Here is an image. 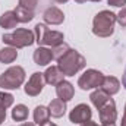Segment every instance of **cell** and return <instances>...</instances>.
Returning <instances> with one entry per match:
<instances>
[{"mask_svg":"<svg viewBox=\"0 0 126 126\" xmlns=\"http://www.w3.org/2000/svg\"><path fill=\"white\" fill-rule=\"evenodd\" d=\"M35 43L41 46H50L56 47L63 43V32L60 31H51L47 28L46 24H37L35 25Z\"/></svg>","mask_w":126,"mask_h":126,"instance_id":"cell-4","label":"cell"},{"mask_svg":"<svg viewBox=\"0 0 126 126\" xmlns=\"http://www.w3.org/2000/svg\"><path fill=\"white\" fill-rule=\"evenodd\" d=\"M85 66H87L85 57L73 48H69L57 60V67L60 69V72L64 76H75Z\"/></svg>","mask_w":126,"mask_h":126,"instance_id":"cell-1","label":"cell"},{"mask_svg":"<svg viewBox=\"0 0 126 126\" xmlns=\"http://www.w3.org/2000/svg\"><path fill=\"white\" fill-rule=\"evenodd\" d=\"M16 24H18V19H16V15H15L13 10H7L0 16V27L4 28V30L15 28Z\"/></svg>","mask_w":126,"mask_h":126,"instance_id":"cell-17","label":"cell"},{"mask_svg":"<svg viewBox=\"0 0 126 126\" xmlns=\"http://www.w3.org/2000/svg\"><path fill=\"white\" fill-rule=\"evenodd\" d=\"M110 6H114V7H123L126 4V0H107Z\"/></svg>","mask_w":126,"mask_h":126,"instance_id":"cell-26","label":"cell"},{"mask_svg":"<svg viewBox=\"0 0 126 126\" xmlns=\"http://www.w3.org/2000/svg\"><path fill=\"white\" fill-rule=\"evenodd\" d=\"M21 126H35L34 123H31V122H25V123H22Z\"/></svg>","mask_w":126,"mask_h":126,"instance_id":"cell-32","label":"cell"},{"mask_svg":"<svg viewBox=\"0 0 126 126\" xmlns=\"http://www.w3.org/2000/svg\"><path fill=\"white\" fill-rule=\"evenodd\" d=\"M120 126H126V106H125V114H123V117H122Z\"/></svg>","mask_w":126,"mask_h":126,"instance_id":"cell-29","label":"cell"},{"mask_svg":"<svg viewBox=\"0 0 126 126\" xmlns=\"http://www.w3.org/2000/svg\"><path fill=\"white\" fill-rule=\"evenodd\" d=\"M75 1H76V3H85L87 0H75Z\"/></svg>","mask_w":126,"mask_h":126,"instance_id":"cell-34","label":"cell"},{"mask_svg":"<svg viewBox=\"0 0 126 126\" xmlns=\"http://www.w3.org/2000/svg\"><path fill=\"white\" fill-rule=\"evenodd\" d=\"M25 81V70L21 66H10L0 75V87L3 90H18Z\"/></svg>","mask_w":126,"mask_h":126,"instance_id":"cell-5","label":"cell"},{"mask_svg":"<svg viewBox=\"0 0 126 126\" xmlns=\"http://www.w3.org/2000/svg\"><path fill=\"white\" fill-rule=\"evenodd\" d=\"M1 41L15 48L30 47L35 43V32L31 30H25V28H18L12 34H3Z\"/></svg>","mask_w":126,"mask_h":126,"instance_id":"cell-3","label":"cell"},{"mask_svg":"<svg viewBox=\"0 0 126 126\" xmlns=\"http://www.w3.org/2000/svg\"><path fill=\"white\" fill-rule=\"evenodd\" d=\"M12 119L16 122H25L28 119V107L25 104H16L12 110Z\"/></svg>","mask_w":126,"mask_h":126,"instance_id":"cell-20","label":"cell"},{"mask_svg":"<svg viewBox=\"0 0 126 126\" xmlns=\"http://www.w3.org/2000/svg\"><path fill=\"white\" fill-rule=\"evenodd\" d=\"M16 57H18V51L15 47H4L0 50V62L1 63H6V64L13 63L16 60Z\"/></svg>","mask_w":126,"mask_h":126,"instance_id":"cell-19","label":"cell"},{"mask_svg":"<svg viewBox=\"0 0 126 126\" xmlns=\"http://www.w3.org/2000/svg\"><path fill=\"white\" fill-rule=\"evenodd\" d=\"M4 119H6V109L0 106V125L4 122Z\"/></svg>","mask_w":126,"mask_h":126,"instance_id":"cell-27","label":"cell"},{"mask_svg":"<svg viewBox=\"0 0 126 126\" xmlns=\"http://www.w3.org/2000/svg\"><path fill=\"white\" fill-rule=\"evenodd\" d=\"M43 19L48 25H60L63 21H64V13H63L59 7L51 6V7H48V9L44 10Z\"/></svg>","mask_w":126,"mask_h":126,"instance_id":"cell-10","label":"cell"},{"mask_svg":"<svg viewBox=\"0 0 126 126\" xmlns=\"http://www.w3.org/2000/svg\"><path fill=\"white\" fill-rule=\"evenodd\" d=\"M48 111H50V116H53V117H62L66 113V103L62 101L60 98L51 100L48 104Z\"/></svg>","mask_w":126,"mask_h":126,"instance_id":"cell-16","label":"cell"},{"mask_svg":"<svg viewBox=\"0 0 126 126\" xmlns=\"http://www.w3.org/2000/svg\"><path fill=\"white\" fill-rule=\"evenodd\" d=\"M70 47L67 46V44H64V43H62V44H59V46H56V47H51V53H53V59H56V60H59L60 57H62L63 54L69 50Z\"/></svg>","mask_w":126,"mask_h":126,"instance_id":"cell-22","label":"cell"},{"mask_svg":"<svg viewBox=\"0 0 126 126\" xmlns=\"http://www.w3.org/2000/svg\"><path fill=\"white\" fill-rule=\"evenodd\" d=\"M32 59H34L35 64H38V66H47L48 63L51 62V59H53V53H51L50 48L38 47V48L34 51Z\"/></svg>","mask_w":126,"mask_h":126,"instance_id":"cell-12","label":"cell"},{"mask_svg":"<svg viewBox=\"0 0 126 126\" xmlns=\"http://www.w3.org/2000/svg\"><path fill=\"white\" fill-rule=\"evenodd\" d=\"M100 88L106 94H109L111 97V95L119 93V90H120V81L116 76H104V81H103V84H101Z\"/></svg>","mask_w":126,"mask_h":126,"instance_id":"cell-14","label":"cell"},{"mask_svg":"<svg viewBox=\"0 0 126 126\" xmlns=\"http://www.w3.org/2000/svg\"><path fill=\"white\" fill-rule=\"evenodd\" d=\"M81 126H98L95 122H93V120H88V122H85V123H82ZM101 126H114V125H101Z\"/></svg>","mask_w":126,"mask_h":126,"instance_id":"cell-28","label":"cell"},{"mask_svg":"<svg viewBox=\"0 0 126 126\" xmlns=\"http://www.w3.org/2000/svg\"><path fill=\"white\" fill-rule=\"evenodd\" d=\"M50 119V111H48V107H44V106H37L35 110H34V122L37 125H43L46 122H48Z\"/></svg>","mask_w":126,"mask_h":126,"instance_id":"cell-18","label":"cell"},{"mask_svg":"<svg viewBox=\"0 0 126 126\" xmlns=\"http://www.w3.org/2000/svg\"><path fill=\"white\" fill-rule=\"evenodd\" d=\"M116 13L110 10H101L94 16L93 21V32L100 38H107L114 32Z\"/></svg>","mask_w":126,"mask_h":126,"instance_id":"cell-2","label":"cell"},{"mask_svg":"<svg viewBox=\"0 0 126 126\" xmlns=\"http://www.w3.org/2000/svg\"><path fill=\"white\" fill-rule=\"evenodd\" d=\"M116 22H119L122 28H126V7H122L120 12L116 15Z\"/></svg>","mask_w":126,"mask_h":126,"instance_id":"cell-25","label":"cell"},{"mask_svg":"<svg viewBox=\"0 0 126 126\" xmlns=\"http://www.w3.org/2000/svg\"><path fill=\"white\" fill-rule=\"evenodd\" d=\"M43 75H44L46 84H48V85H57V84H60L62 81H64V79H63L64 75L60 72V69H59L57 66H50V67H47V70H46Z\"/></svg>","mask_w":126,"mask_h":126,"instance_id":"cell-13","label":"cell"},{"mask_svg":"<svg viewBox=\"0 0 126 126\" xmlns=\"http://www.w3.org/2000/svg\"><path fill=\"white\" fill-rule=\"evenodd\" d=\"M111 97L109 94H106L101 88H98V90H95L94 93H91V95H90V100H91V103H93V106H94L95 109H101L109 100H110Z\"/></svg>","mask_w":126,"mask_h":126,"instance_id":"cell-15","label":"cell"},{"mask_svg":"<svg viewBox=\"0 0 126 126\" xmlns=\"http://www.w3.org/2000/svg\"><path fill=\"white\" fill-rule=\"evenodd\" d=\"M90 1H101V0H90Z\"/></svg>","mask_w":126,"mask_h":126,"instance_id":"cell-35","label":"cell"},{"mask_svg":"<svg viewBox=\"0 0 126 126\" xmlns=\"http://www.w3.org/2000/svg\"><path fill=\"white\" fill-rule=\"evenodd\" d=\"M37 4H38V0H19V6H22L28 10H32V12L37 7Z\"/></svg>","mask_w":126,"mask_h":126,"instance_id":"cell-24","label":"cell"},{"mask_svg":"<svg viewBox=\"0 0 126 126\" xmlns=\"http://www.w3.org/2000/svg\"><path fill=\"white\" fill-rule=\"evenodd\" d=\"M13 12H15V15H16L18 22L27 24V22H30V21L34 19V12H32V10H28V9H25V7H22V6H18Z\"/></svg>","mask_w":126,"mask_h":126,"instance_id":"cell-21","label":"cell"},{"mask_svg":"<svg viewBox=\"0 0 126 126\" xmlns=\"http://www.w3.org/2000/svg\"><path fill=\"white\" fill-rule=\"evenodd\" d=\"M40 126H57V125H54L51 122H46V123H43V125H40Z\"/></svg>","mask_w":126,"mask_h":126,"instance_id":"cell-31","label":"cell"},{"mask_svg":"<svg viewBox=\"0 0 126 126\" xmlns=\"http://www.w3.org/2000/svg\"><path fill=\"white\" fill-rule=\"evenodd\" d=\"M91 116H93V111H91L90 106H87V104H78L69 113V120L72 123H81L82 125V123L91 120Z\"/></svg>","mask_w":126,"mask_h":126,"instance_id":"cell-9","label":"cell"},{"mask_svg":"<svg viewBox=\"0 0 126 126\" xmlns=\"http://www.w3.org/2000/svg\"><path fill=\"white\" fill-rule=\"evenodd\" d=\"M103 81H104V75L101 72H98L95 69H88L79 76L78 87L84 91H88V90H93V88H100Z\"/></svg>","mask_w":126,"mask_h":126,"instance_id":"cell-6","label":"cell"},{"mask_svg":"<svg viewBox=\"0 0 126 126\" xmlns=\"http://www.w3.org/2000/svg\"><path fill=\"white\" fill-rule=\"evenodd\" d=\"M122 84H123V87L126 88V67H125V72H123V78H122Z\"/></svg>","mask_w":126,"mask_h":126,"instance_id":"cell-30","label":"cell"},{"mask_svg":"<svg viewBox=\"0 0 126 126\" xmlns=\"http://www.w3.org/2000/svg\"><path fill=\"white\" fill-rule=\"evenodd\" d=\"M100 122L101 125H114L117 119V111H116V103L113 98H110L100 110H98Z\"/></svg>","mask_w":126,"mask_h":126,"instance_id":"cell-7","label":"cell"},{"mask_svg":"<svg viewBox=\"0 0 126 126\" xmlns=\"http://www.w3.org/2000/svg\"><path fill=\"white\" fill-rule=\"evenodd\" d=\"M13 104V95L9 93H0V106L4 109H9Z\"/></svg>","mask_w":126,"mask_h":126,"instance_id":"cell-23","label":"cell"},{"mask_svg":"<svg viewBox=\"0 0 126 126\" xmlns=\"http://www.w3.org/2000/svg\"><path fill=\"white\" fill-rule=\"evenodd\" d=\"M44 84H46L44 75L41 72H34L31 75V78L28 79V82L25 84V88H24L25 90V94L30 95V97H37V95L43 91Z\"/></svg>","mask_w":126,"mask_h":126,"instance_id":"cell-8","label":"cell"},{"mask_svg":"<svg viewBox=\"0 0 126 126\" xmlns=\"http://www.w3.org/2000/svg\"><path fill=\"white\" fill-rule=\"evenodd\" d=\"M56 94H57V98H60L62 101L67 103V101H70V100L73 98V95H75V88H73V85H72L70 82L62 81L60 84L56 85Z\"/></svg>","mask_w":126,"mask_h":126,"instance_id":"cell-11","label":"cell"},{"mask_svg":"<svg viewBox=\"0 0 126 126\" xmlns=\"http://www.w3.org/2000/svg\"><path fill=\"white\" fill-rule=\"evenodd\" d=\"M54 1H56V3H66L67 0H54Z\"/></svg>","mask_w":126,"mask_h":126,"instance_id":"cell-33","label":"cell"}]
</instances>
